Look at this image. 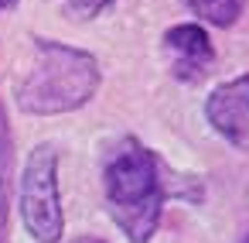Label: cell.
<instances>
[{
  "label": "cell",
  "mask_w": 249,
  "mask_h": 243,
  "mask_svg": "<svg viewBox=\"0 0 249 243\" xmlns=\"http://www.w3.org/2000/svg\"><path fill=\"white\" fill-rule=\"evenodd\" d=\"M103 192L113 223L130 243H150L171 195L201 202L195 175H174L140 137H120L103 158Z\"/></svg>",
  "instance_id": "obj_1"
},
{
  "label": "cell",
  "mask_w": 249,
  "mask_h": 243,
  "mask_svg": "<svg viewBox=\"0 0 249 243\" xmlns=\"http://www.w3.org/2000/svg\"><path fill=\"white\" fill-rule=\"evenodd\" d=\"M99 82L103 72L96 55L62 41L35 38V62L18 86V106L35 117L72 113L96 96Z\"/></svg>",
  "instance_id": "obj_2"
},
{
  "label": "cell",
  "mask_w": 249,
  "mask_h": 243,
  "mask_svg": "<svg viewBox=\"0 0 249 243\" xmlns=\"http://www.w3.org/2000/svg\"><path fill=\"white\" fill-rule=\"evenodd\" d=\"M21 219L38 243H58L65 229L62 195H58V147L38 144L21 175Z\"/></svg>",
  "instance_id": "obj_3"
},
{
  "label": "cell",
  "mask_w": 249,
  "mask_h": 243,
  "mask_svg": "<svg viewBox=\"0 0 249 243\" xmlns=\"http://www.w3.org/2000/svg\"><path fill=\"white\" fill-rule=\"evenodd\" d=\"M205 117L232 147L249 151V72L215 86L205 100Z\"/></svg>",
  "instance_id": "obj_4"
},
{
  "label": "cell",
  "mask_w": 249,
  "mask_h": 243,
  "mask_svg": "<svg viewBox=\"0 0 249 243\" xmlns=\"http://www.w3.org/2000/svg\"><path fill=\"white\" fill-rule=\"evenodd\" d=\"M164 52L171 59V72L181 82H198L215 65V45L201 24H174L164 35Z\"/></svg>",
  "instance_id": "obj_5"
},
{
  "label": "cell",
  "mask_w": 249,
  "mask_h": 243,
  "mask_svg": "<svg viewBox=\"0 0 249 243\" xmlns=\"http://www.w3.org/2000/svg\"><path fill=\"white\" fill-rule=\"evenodd\" d=\"M181 4L198 14L205 24H215V28H232L239 18H242V7L246 0H181Z\"/></svg>",
  "instance_id": "obj_6"
},
{
  "label": "cell",
  "mask_w": 249,
  "mask_h": 243,
  "mask_svg": "<svg viewBox=\"0 0 249 243\" xmlns=\"http://www.w3.org/2000/svg\"><path fill=\"white\" fill-rule=\"evenodd\" d=\"M7 171H11V134H7V117L0 106V243L7 229Z\"/></svg>",
  "instance_id": "obj_7"
},
{
  "label": "cell",
  "mask_w": 249,
  "mask_h": 243,
  "mask_svg": "<svg viewBox=\"0 0 249 243\" xmlns=\"http://www.w3.org/2000/svg\"><path fill=\"white\" fill-rule=\"evenodd\" d=\"M58 4L65 7V14L69 18H79V21H92V18H99L113 0H58Z\"/></svg>",
  "instance_id": "obj_8"
},
{
  "label": "cell",
  "mask_w": 249,
  "mask_h": 243,
  "mask_svg": "<svg viewBox=\"0 0 249 243\" xmlns=\"http://www.w3.org/2000/svg\"><path fill=\"white\" fill-rule=\"evenodd\" d=\"M69 243H103V240H96V236H75V240H69Z\"/></svg>",
  "instance_id": "obj_9"
},
{
  "label": "cell",
  "mask_w": 249,
  "mask_h": 243,
  "mask_svg": "<svg viewBox=\"0 0 249 243\" xmlns=\"http://www.w3.org/2000/svg\"><path fill=\"white\" fill-rule=\"evenodd\" d=\"M18 7V0H0V11H14Z\"/></svg>",
  "instance_id": "obj_10"
},
{
  "label": "cell",
  "mask_w": 249,
  "mask_h": 243,
  "mask_svg": "<svg viewBox=\"0 0 249 243\" xmlns=\"http://www.w3.org/2000/svg\"><path fill=\"white\" fill-rule=\"evenodd\" d=\"M239 243H249V233H246V236H242V240H239Z\"/></svg>",
  "instance_id": "obj_11"
}]
</instances>
